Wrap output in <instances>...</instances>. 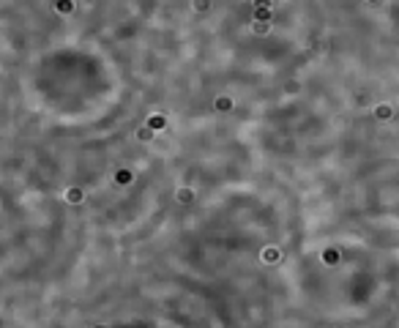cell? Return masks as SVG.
<instances>
[{
  "label": "cell",
  "mask_w": 399,
  "mask_h": 328,
  "mask_svg": "<svg viewBox=\"0 0 399 328\" xmlns=\"http://www.w3.org/2000/svg\"><path fill=\"white\" fill-rule=\"evenodd\" d=\"M271 0H254V19H262V22H271Z\"/></svg>",
  "instance_id": "6da1fadb"
},
{
  "label": "cell",
  "mask_w": 399,
  "mask_h": 328,
  "mask_svg": "<svg viewBox=\"0 0 399 328\" xmlns=\"http://www.w3.org/2000/svg\"><path fill=\"white\" fill-rule=\"evenodd\" d=\"M320 260L328 265V268H334V265H339V263H342V252L336 249V246H326V249L320 252Z\"/></svg>",
  "instance_id": "7a4b0ae2"
},
{
  "label": "cell",
  "mask_w": 399,
  "mask_h": 328,
  "mask_svg": "<svg viewBox=\"0 0 399 328\" xmlns=\"http://www.w3.org/2000/svg\"><path fill=\"white\" fill-rule=\"evenodd\" d=\"M260 260L265 265H279L282 263V249L279 246H265V249L260 252Z\"/></svg>",
  "instance_id": "3957f363"
},
{
  "label": "cell",
  "mask_w": 399,
  "mask_h": 328,
  "mask_svg": "<svg viewBox=\"0 0 399 328\" xmlns=\"http://www.w3.org/2000/svg\"><path fill=\"white\" fill-rule=\"evenodd\" d=\"M63 200L69 205H79V203H85V192L79 189V186H69V189L63 192Z\"/></svg>",
  "instance_id": "277c9868"
},
{
  "label": "cell",
  "mask_w": 399,
  "mask_h": 328,
  "mask_svg": "<svg viewBox=\"0 0 399 328\" xmlns=\"http://www.w3.org/2000/svg\"><path fill=\"white\" fill-rule=\"evenodd\" d=\"M112 180H115V186H128L134 180V172L128 170V167H118V170H115V175H112Z\"/></svg>",
  "instance_id": "5b68a950"
},
{
  "label": "cell",
  "mask_w": 399,
  "mask_h": 328,
  "mask_svg": "<svg viewBox=\"0 0 399 328\" xmlns=\"http://www.w3.org/2000/svg\"><path fill=\"white\" fill-rule=\"evenodd\" d=\"M145 123L151 126L153 131H164V129H167V115H161V112H153V115H148Z\"/></svg>",
  "instance_id": "8992f818"
},
{
  "label": "cell",
  "mask_w": 399,
  "mask_h": 328,
  "mask_svg": "<svg viewBox=\"0 0 399 328\" xmlns=\"http://www.w3.org/2000/svg\"><path fill=\"white\" fill-rule=\"evenodd\" d=\"M175 200H178L181 205H192V203H194V189H189V186H181V189L175 192Z\"/></svg>",
  "instance_id": "52a82bcc"
},
{
  "label": "cell",
  "mask_w": 399,
  "mask_h": 328,
  "mask_svg": "<svg viewBox=\"0 0 399 328\" xmlns=\"http://www.w3.org/2000/svg\"><path fill=\"white\" fill-rule=\"evenodd\" d=\"M233 107H235V102H233L230 96H216V99H213V110H216V112H230Z\"/></svg>",
  "instance_id": "ba28073f"
},
{
  "label": "cell",
  "mask_w": 399,
  "mask_h": 328,
  "mask_svg": "<svg viewBox=\"0 0 399 328\" xmlns=\"http://www.w3.org/2000/svg\"><path fill=\"white\" fill-rule=\"evenodd\" d=\"M372 112H375L377 120H391V118H394V107H391V104H377Z\"/></svg>",
  "instance_id": "9c48e42d"
},
{
  "label": "cell",
  "mask_w": 399,
  "mask_h": 328,
  "mask_svg": "<svg viewBox=\"0 0 399 328\" xmlns=\"http://www.w3.org/2000/svg\"><path fill=\"white\" fill-rule=\"evenodd\" d=\"M134 137H137V139H140V143H153V137H156V131H153V129H151V126H148V123H145V126H140V129H137V131H134Z\"/></svg>",
  "instance_id": "30bf717a"
},
{
  "label": "cell",
  "mask_w": 399,
  "mask_h": 328,
  "mask_svg": "<svg viewBox=\"0 0 399 328\" xmlns=\"http://www.w3.org/2000/svg\"><path fill=\"white\" fill-rule=\"evenodd\" d=\"M271 30H274L271 22H262V19H254V22H252V33H254V36H268Z\"/></svg>",
  "instance_id": "8fae6325"
},
{
  "label": "cell",
  "mask_w": 399,
  "mask_h": 328,
  "mask_svg": "<svg viewBox=\"0 0 399 328\" xmlns=\"http://www.w3.org/2000/svg\"><path fill=\"white\" fill-rule=\"evenodd\" d=\"M74 9H77L74 0H55V11L58 14H74Z\"/></svg>",
  "instance_id": "7c38bea8"
},
{
  "label": "cell",
  "mask_w": 399,
  "mask_h": 328,
  "mask_svg": "<svg viewBox=\"0 0 399 328\" xmlns=\"http://www.w3.org/2000/svg\"><path fill=\"white\" fill-rule=\"evenodd\" d=\"M194 11H197V14H208V11H211V0H194Z\"/></svg>",
  "instance_id": "4fadbf2b"
},
{
  "label": "cell",
  "mask_w": 399,
  "mask_h": 328,
  "mask_svg": "<svg viewBox=\"0 0 399 328\" xmlns=\"http://www.w3.org/2000/svg\"><path fill=\"white\" fill-rule=\"evenodd\" d=\"M285 90H287V93H298V90H301V85H298V82H295V79H290V82H287V88H285Z\"/></svg>",
  "instance_id": "5bb4252c"
},
{
  "label": "cell",
  "mask_w": 399,
  "mask_h": 328,
  "mask_svg": "<svg viewBox=\"0 0 399 328\" xmlns=\"http://www.w3.org/2000/svg\"><path fill=\"white\" fill-rule=\"evenodd\" d=\"M367 3H377V0H367Z\"/></svg>",
  "instance_id": "9a60e30c"
},
{
  "label": "cell",
  "mask_w": 399,
  "mask_h": 328,
  "mask_svg": "<svg viewBox=\"0 0 399 328\" xmlns=\"http://www.w3.org/2000/svg\"><path fill=\"white\" fill-rule=\"evenodd\" d=\"M271 3H276V0H271Z\"/></svg>",
  "instance_id": "2e32d148"
}]
</instances>
